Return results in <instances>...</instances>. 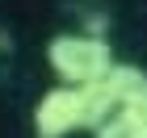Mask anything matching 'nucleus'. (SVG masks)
<instances>
[{"mask_svg": "<svg viewBox=\"0 0 147 138\" xmlns=\"http://www.w3.org/2000/svg\"><path fill=\"white\" fill-rule=\"evenodd\" d=\"M113 46L101 34H55L46 42V67L59 84H97L113 67Z\"/></svg>", "mask_w": 147, "mask_h": 138, "instance_id": "f03ea898", "label": "nucleus"}, {"mask_svg": "<svg viewBox=\"0 0 147 138\" xmlns=\"http://www.w3.org/2000/svg\"><path fill=\"white\" fill-rule=\"evenodd\" d=\"M92 138H147V96H135V101L118 105L92 130Z\"/></svg>", "mask_w": 147, "mask_h": 138, "instance_id": "7ed1b4c3", "label": "nucleus"}, {"mask_svg": "<svg viewBox=\"0 0 147 138\" xmlns=\"http://www.w3.org/2000/svg\"><path fill=\"white\" fill-rule=\"evenodd\" d=\"M113 113V96L105 84H55L34 105V138H71L80 130H97Z\"/></svg>", "mask_w": 147, "mask_h": 138, "instance_id": "f257e3e1", "label": "nucleus"}]
</instances>
